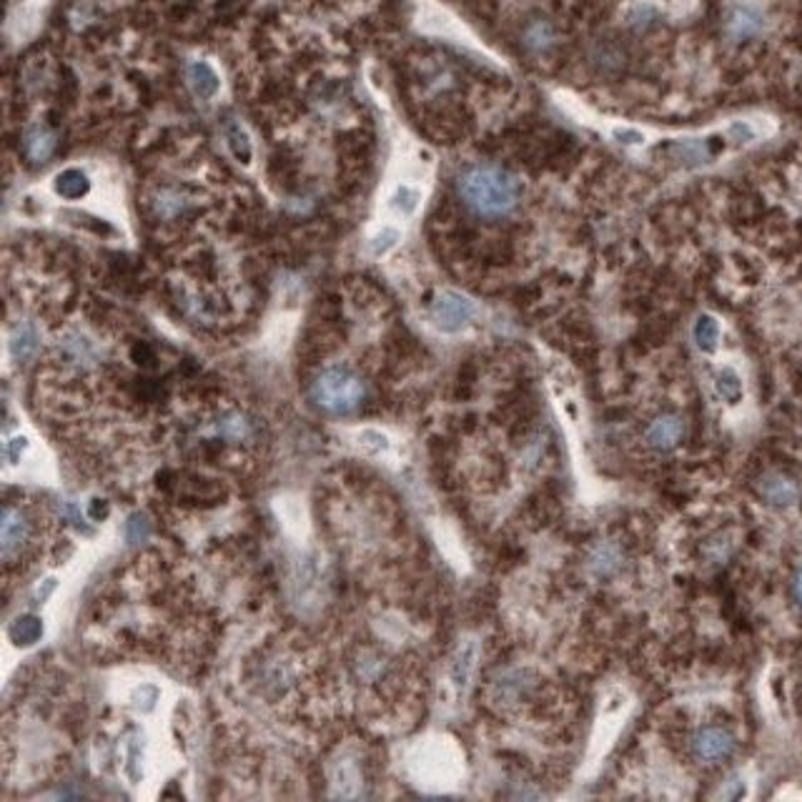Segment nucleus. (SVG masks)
Listing matches in <instances>:
<instances>
[{
    "label": "nucleus",
    "mask_w": 802,
    "mask_h": 802,
    "mask_svg": "<svg viewBox=\"0 0 802 802\" xmlns=\"http://www.w3.org/2000/svg\"><path fill=\"white\" fill-rule=\"evenodd\" d=\"M760 494L762 499L767 504H775V507H790L792 501L797 499V484L782 474H767L760 479Z\"/></svg>",
    "instance_id": "nucleus-14"
},
{
    "label": "nucleus",
    "mask_w": 802,
    "mask_h": 802,
    "mask_svg": "<svg viewBox=\"0 0 802 802\" xmlns=\"http://www.w3.org/2000/svg\"><path fill=\"white\" fill-rule=\"evenodd\" d=\"M10 356L18 364H26L36 356L40 346V334L33 321H18L10 331Z\"/></svg>",
    "instance_id": "nucleus-13"
},
{
    "label": "nucleus",
    "mask_w": 802,
    "mask_h": 802,
    "mask_svg": "<svg viewBox=\"0 0 802 802\" xmlns=\"http://www.w3.org/2000/svg\"><path fill=\"white\" fill-rule=\"evenodd\" d=\"M399 239H401V233L396 229H391V226L381 229L379 233L371 239V253H374V256H384V253H389V251L394 249L396 243H399Z\"/></svg>",
    "instance_id": "nucleus-27"
},
{
    "label": "nucleus",
    "mask_w": 802,
    "mask_h": 802,
    "mask_svg": "<svg viewBox=\"0 0 802 802\" xmlns=\"http://www.w3.org/2000/svg\"><path fill=\"white\" fill-rule=\"evenodd\" d=\"M189 86L199 98H213L216 90H219V76H216V70L211 68L209 63L196 60V63L189 66Z\"/></svg>",
    "instance_id": "nucleus-16"
},
{
    "label": "nucleus",
    "mask_w": 802,
    "mask_h": 802,
    "mask_svg": "<svg viewBox=\"0 0 802 802\" xmlns=\"http://www.w3.org/2000/svg\"><path fill=\"white\" fill-rule=\"evenodd\" d=\"M674 156L684 163V166H700L704 160H710V150L702 146V140H682L674 149Z\"/></svg>",
    "instance_id": "nucleus-24"
},
{
    "label": "nucleus",
    "mask_w": 802,
    "mask_h": 802,
    "mask_svg": "<svg viewBox=\"0 0 802 802\" xmlns=\"http://www.w3.org/2000/svg\"><path fill=\"white\" fill-rule=\"evenodd\" d=\"M457 193L461 203L481 219H501L509 216L519 206V179L501 166L479 163L469 166L457 180Z\"/></svg>",
    "instance_id": "nucleus-1"
},
{
    "label": "nucleus",
    "mask_w": 802,
    "mask_h": 802,
    "mask_svg": "<svg viewBox=\"0 0 802 802\" xmlns=\"http://www.w3.org/2000/svg\"><path fill=\"white\" fill-rule=\"evenodd\" d=\"M735 752V735L725 727H702L692 737V755L704 765H717Z\"/></svg>",
    "instance_id": "nucleus-7"
},
{
    "label": "nucleus",
    "mask_w": 802,
    "mask_h": 802,
    "mask_svg": "<svg viewBox=\"0 0 802 802\" xmlns=\"http://www.w3.org/2000/svg\"><path fill=\"white\" fill-rule=\"evenodd\" d=\"M692 336H694V344H697V349L702 354H712L717 349V341H720V321L710 316V314H702L700 319L694 321Z\"/></svg>",
    "instance_id": "nucleus-18"
},
{
    "label": "nucleus",
    "mask_w": 802,
    "mask_h": 802,
    "mask_svg": "<svg viewBox=\"0 0 802 802\" xmlns=\"http://www.w3.org/2000/svg\"><path fill=\"white\" fill-rule=\"evenodd\" d=\"M762 28H765V13L757 5H752V3H737V5H732L727 10L725 33L735 43L755 38L757 33H762Z\"/></svg>",
    "instance_id": "nucleus-9"
},
{
    "label": "nucleus",
    "mask_w": 802,
    "mask_h": 802,
    "mask_svg": "<svg viewBox=\"0 0 802 802\" xmlns=\"http://www.w3.org/2000/svg\"><path fill=\"white\" fill-rule=\"evenodd\" d=\"M56 590V580H46V584L38 590V600L46 602L50 597V591Z\"/></svg>",
    "instance_id": "nucleus-34"
},
{
    "label": "nucleus",
    "mask_w": 802,
    "mask_h": 802,
    "mask_svg": "<svg viewBox=\"0 0 802 802\" xmlns=\"http://www.w3.org/2000/svg\"><path fill=\"white\" fill-rule=\"evenodd\" d=\"M33 537V524L30 517L20 507L5 504L3 509V524H0V550H3V561L13 564L20 560V554L26 551Z\"/></svg>",
    "instance_id": "nucleus-5"
},
{
    "label": "nucleus",
    "mask_w": 802,
    "mask_h": 802,
    "mask_svg": "<svg viewBox=\"0 0 802 802\" xmlns=\"http://www.w3.org/2000/svg\"><path fill=\"white\" fill-rule=\"evenodd\" d=\"M477 316V306L474 301L461 296L457 291H441L439 296L431 303V321L434 326L447 334H454V331H461L464 326H469L471 321Z\"/></svg>",
    "instance_id": "nucleus-4"
},
{
    "label": "nucleus",
    "mask_w": 802,
    "mask_h": 802,
    "mask_svg": "<svg viewBox=\"0 0 802 802\" xmlns=\"http://www.w3.org/2000/svg\"><path fill=\"white\" fill-rule=\"evenodd\" d=\"M361 441H364V444H369L374 451L386 449V437H384V434H379V431H364V434H361Z\"/></svg>",
    "instance_id": "nucleus-31"
},
{
    "label": "nucleus",
    "mask_w": 802,
    "mask_h": 802,
    "mask_svg": "<svg viewBox=\"0 0 802 802\" xmlns=\"http://www.w3.org/2000/svg\"><path fill=\"white\" fill-rule=\"evenodd\" d=\"M366 396V384L356 371L344 364H331L316 371L309 384V399L326 414L344 416L361 406Z\"/></svg>",
    "instance_id": "nucleus-2"
},
{
    "label": "nucleus",
    "mask_w": 802,
    "mask_h": 802,
    "mask_svg": "<svg viewBox=\"0 0 802 802\" xmlns=\"http://www.w3.org/2000/svg\"><path fill=\"white\" fill-rule=\"evenodd\" d=\"M28 447V439L26 437H15V439L8 441V447H5V454H8L10 461H18V457L26 451Z\"/></svg>",
    "instance_id": "nucleus-30"
},
{
    "label": "nucleus",
    "mask_w": 802,
    "mask_h": 802,
    "mask_svg": "<svg viewBox=\"0 0 802 802\" xmlns=\"http://www.w3.org/2000/svg\"><path fill=\"white\" fill-rule=\"evenodd\" d=\"M551 40H554V30L547 26V23H531L527 33H524V43L530 46L531 50H544L550 48Z\"/></svg>",
    "instance_id": "nucleus-25"
},
{
    "label": "nucleus",
    "mask_w": 802,
    "mask_h": 802,
    "mask_svg": "<svg viewBox=\"0 0 802 802\" xmlns=\"http://www.w3.org/2000/svg\"><path fill=\"white\" fill-rule=\"evenodd\" d=\"M419 203H421V190L414 189V186H406V183L396 186L389 199L391 211H396L399 216H411L414 211L419 209Z\"/></svg>",
    "instance_id": "nucleus-23"
},
{
    "label": "nucleus",
    "mask_w": 802,
    "mask_h": 802,
    "mask_svg": "<svg viewBox=\"0 0 802 802\" xmlns=\"http://www.w3.org/2000/svg\"><path fill=\"white\" fill-rule=\"evenodd\" d=\"M56 149H58V133L56 129H50L48 123H33L23 133V153L33 166H43L46 160L53 159Z\"/></svg>",
    "instance_id": "nucleus-10"
},
{
    "label": "nucleus",
    "mask_w": 802,
    "mask_h": 802,
    "mask_svg": "<svg viewBox=\"0 0 802 802\" xmlns=\"http://www.w3.org/2000/svg\"><path fill=\"white\" fill-rule=\"evenodd\" d=\"M644 439L650 444L652 449L657 451H670L674 449L682 439H684V421L674 414H662L657 419L652 421L647 427V434Z\"/></svg>",
    "instance_id": "nucleus-11"
},
{
    "label": "nucleus",
    "mask_w": 802,
    "mask_h": 802,
    "mask_svg": "<svg viewBox=\"0 0 802 802\" xmlns=\"http://www.w3.org/2000/svg\"><path fill=\"white\" fill-rule=\"evenodd\" d=\"M149 209L159 221H176L190 209V199L180 189H159L150 193Z\"/></svg>",
    "instance_id": "nucleus-12"
},
{
    "label": "nucleus",
    "mask_w": 802,
    "mask_h": 802,
    "mask_svg": "<svg viewBox=\"0 0 802 802\" xmlns=\"http://www.w3.org/2000/svg\"><path fill=\"white\" fill-rule=\"evenodd\" d=\"M730 139L735 140V143H750V140H755V130H752L750 123L735 120L730 126Z\"/></svg>",
    "instance_id": "nucleus-29"
},
{
    "label": "nucleus",
    "mask_w": 802,
    "mask_h": 802,
    "mask_svg": "<svg viewBox=\"0 0 802 802\" xmlns=\"http://www.w3.org/2000/svg\"><path fill=\"white\" fill-rule=\"evenodd\" d=\"M715 389L727 404H737L742 399V379L740 374L730 366H725L715 374Z\"/></svg>",
    "instance_id": "nucleus-21"
},
{
    "label": "nucleus",
    "mask_w": 802,
    "mask_h": 802,
    "mask_svg": "<svg viewBox=\"0 0 802 802\" xmlns=\"http://www.w3.org/2000/svg\"><path fill=\"white\" fill-rule=\"evenodd\" d=\"M200 434L211 441H223V444H249L256 439V424L246 411L226 409L211 416Z\"/></svg>",
    "instance_id": "nucleus-3"
},
{
    "label": "nucleus",
    "mask_w": 802,
    "mask_h": 802,
    "mask_svg": "<svg viewBox=\"0 0 802 802\" xmlns=\"http://www.w3.org/2000/svg\"><path fill=\"white\" fill-rule=\"evenodd\" d=\"M534 692V674L530 670H504L491 682V700L501 707H514Z\"/></svg>",
    "instance_id": "nucleus-8"
},
{
    "label": "nucleus",
    "mask_w": 802,
    "mask_h": 802,
    "mask_svg": "<svg viewBox=\"0 0 802 802\" xmlns=\"http://www.w3.org/2000/svg\"><path fill=\"white\" fill-rule=\"evenodd\" d=\"M624 567V551L617 547V544H600L597 550H591L590 554V571L594 577H602V580H610L617 571Z\"/></svg>",
    "instance_id": "nucleus-15"
},
{
    "label": "nucleus",
    "mask_w": 802,
    "mask_h": 802,
    "mask_svg": "<svg viewBox=\"0 0 802 802\" xmlns=\"http://www.w3.org/2000/svg\"><path fill=\"white\" fill-rule=\"evenodd\" d=\"M474 660H477V642L467 640L457 652L454 662H451V680L459 690H464L469 684L471 672H474Z\"/></svg>",
    "instance_id": "nucleus-17"
},
{
    "label": "nucleus",
    "mask_w": 802,
    "mask_h": 802,
    "mask_svg": "<svg viewBox=\"0 0 802 802\" xmlns=\"http://www.w3.org/2000/svg\"><path fill=\"white\" fill-rule=\"evenodd\" d=\"M88 186H90L88 176H86L83 170H76V169L63 170L58 179H56V190H58L63 199L68 200H76L80 199V196H86V193H88Z\"/></svg>",
    "instance_id": "nucleus-20"
},
{
    "label": "nucleus",
    "mask_w": 802,
    "mask_h": 802,
    "mask_svg": "<svg viewBox=\"0 0 802 802\" xmlns=\"http://www.w3.org/2000/svg\"><path fill=\"white\" fill-rule=\"evenodd\" d=\"M223 133H226V143L233 150V156L241 160V163H249L251 160V140L246 136V130L241 129L239 120L229 118L226 126H223Z\"/></svg>",
    "instance_id": "nucleus-22"
},
{
    "label": "nucleus",
    "mask_w": 802,
    "mask_h": 802,
    "mask_svg": "<svg viewBox=\"0 0 802 802\" xmlns=\"http://www.w3.org/2000/svg\"><path fill=\"white\" fill-rule=\"evenodd\" d=\"M56 354L63 366H70V369H93L100 361V349L96 341L90 339L88 334L83 331H68L63 334L56 344Z\"/></svg>",
    "instance_id": "nucleus-6"
},
{
    "label": "nucleus",
    "mask_w": 802,
    "mask_h": 802,
    "mask_svg": "<svg viewBox=\"0 0 802 802\" xmlns=\"http://www.w3.org/2000/svg\"><path fill=\"white\" fill-rule=\"evenodd\" d=\"M149 531L150 527L149 521H146V517L136 514V517H130L129 524H126V540H129L130 544H139V541H143L149 537Z\"/></svg>",
    "instance_id": "nucleus-28"
},
{
    "label": "nucleus",
    "mask_w": 802,
    "mask_h": 802,
    "mask_svg": "<svg viewBox=\"0 0 802 802\" xmlns=\"http://www.w3.org/2000/svg\"><path fill=\"white\" fill-rule=\"evenodd\" d=\"M43 634V624H40L38 617L33 614H26V617H18V620L10 624L8 637L15 647H30L36 644Z\"/></svg>",
    "instance_id": "nucleus-19"
},
{
    "label": "nucleus",
    "mask_w": 802,
    "mask_h": 802,
    "mask_svg": "<svg viewBox=\"0 0 802 802\" xmlns=\"http://www.w3.org/2000/svg\"><path fill=\"white\" fill-rule=\"evenodd\" d=\"M88 514L93 517V519H103V517L108 514V504H106V501H100V499H93Z\"/></svg>",
    "instance_id": "nucleus-32"
},
{
    "label": "nucleus",
    "mask_w": 802,
    "mask_h": 802,
    "mask_svg": "<svg viewBox=\"0 0 802 802\" xmlns=\"http://www.w3.org/2000/svg\"><path fill=\"white\" fill-rule=\"evenodd\" d=\"M792 600L802 610V570L795 574V581H792Z\"/></svg>",
    "instance_id": "nucleus-33"
},
{
    "label": "nucleus",
    "mask_w": 802,
    "mask_h": 802,
    "mask_svg": "<svg viewBox=\"0 0 802 802\" xmlns=\"http://www.w3.org/2000/svg\"><path fill=\"white\" fill-rule=\"evenodd\" d=\"M612 140L622 146V149H637V146H644V130L634 129V126H617V129L612 130Z\"/></svg>",
    "instance_id": "nucleus-26"
}]
</instances>
